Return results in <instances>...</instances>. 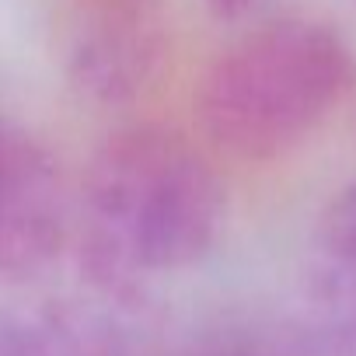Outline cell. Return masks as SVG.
Returning a JSON list of instances; mask_svg holds the SVG:
<instances>
[{
    "instance_id": "obj_1",
    "label": "cell",
    "mask_w": 356,
    "mask_h": 356,
    "mask_svg": "<svg viewBox=\"0 0 356 356\" xmlns=\"http://www.w3.org/2000/svg\"><path fill=\"white\" fill-rule=\"evenodd\" d=\"M217 171L157 126L115 133L84 182L81 262L98 286L129 290L143 276L196 266L224 231Z\"/></svg>"
},
{
    "instance_id": "obj_6",
    "label": "cell",
    "mask_w": 356,
    "mask_h": 356,
    "mask_svg": "<svg viewBox=\"0 0 356 356\" xmlns=\"http://www.w3.org/2000/svg\"><path fill=\"white\" fill-rule=\"evenodd\" d=\"M318 276L335 318L356 332V186H349L321 220Z\"/></svg>"
},
{
    "instance_id": "obj_5",
    "label": "cell",
    "mask_w": 356,
    "mask_h": 356,
    "mask_svg": "<svg viewBox=\"0 0 356 356\" xmlns=\"http://www.w3.org/2000/svg\"><path fill=\"white\" fill-rule=\"evenodd\" d=\"M0 335L11 356H119L115 332L102 318L70 307L4 321Z\"/></svg>"
},
{
    "instance_id": "obj_2",
    "label": "cell",
    "mask_w": 356,
    "mask_h": 356,
    "mask_svg": "<svg viewBox=\"0 0 356 356\" xmlns=\"http://www.w3.org/2000/svg\"><path fill=\"white\" fill-rule=\"evenodd\" d=\"M353 81L346 42L318 22H273L207 70L196 115L207 140L238 161H273L311 136Z\"/></svg>"
},
{
    "instance_id": "obj_9",
    "label": "cell",
    "mask_w": 356,
    "mask_h": 356,
    "mask_svg": "<svg viewBox=\"0 0 356 356\" xmlns=\"http://www.w3.org/2000/svg\"><path fill=\"white\" fill-rule=\"evenodd\" d=\"M0 356H11V353H8V346H4V335H0Z\"/></svg>"
},
{
    "instance_id": "obj_8",
    "label": "cell",
    "mask_w": 356,
    "mask_h": 356,
    "mask_svg": "<svg viewBox=\"0 0 356 356\" xmlns=\"http://www.w3.org/2000/svg\"><path fill=\"white\" fill-rule=\"evenodd\" d=\"M203 356H259V353H252V349H210V353H203Z\"/></svg>"
},
{
    "instance_id": "obj_7",
    "label": "cell",
    "mask_w": 356,
    "mask_h": 356,
    "mask_svg": "<svg viewBox=\"0 0 356 356\" xmlns=\"http://www.w3.org/2000/svg\"><path fill=\"white\" fill-rule=\"evenodd\" d=\"M262 4V0H207V8L213 11V18H220V22H238V18H245L248 11H255Z\"/></svg>"
},
{
    "instance_id": "obj_4",
    "label": "cell",
    "mask_w": 356,
    "mask_h": 356,
    "mask_svg": "<svg viewBox=\"0 0 356 356\" xmlns=\"http://www.w3.org/2000/svg\"><path fill=\"white\" fill-rule=\"evenodd\" d=\"M63 241V193L46 150L0 115V276L42 269Z\"/></svg>"
},
{
    "instance_id": "obj_3",
    "label": "cell",
    "mask_w": 356,
    "mask_h": 356,
    "mask_svg": "<svg viewBox=\"0 0 356 356\" xmlns=\"http://www.w3.org/2000/svg\"><path fill=\"white\" fill-rule=\"evenodd\" d=\"M164 49L161 0H77L67 67L81 91L98 102L136 98Z\"/></svg>"
}]
</instances>
